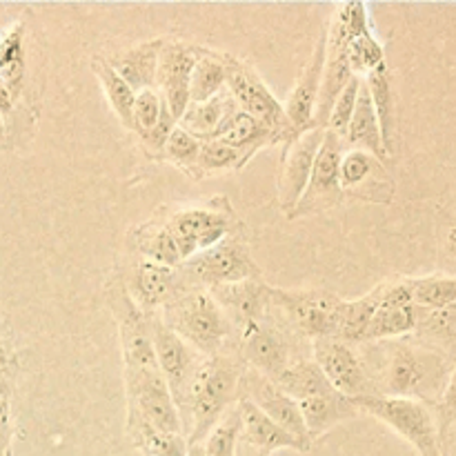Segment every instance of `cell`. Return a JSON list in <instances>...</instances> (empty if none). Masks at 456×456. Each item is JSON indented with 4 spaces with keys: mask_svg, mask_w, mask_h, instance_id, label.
<instances>
[{
    "mask_svg": "<svg viewBox=\"0 0 456 456\" xmlns=\"http://www.w3.org/2000/svg\"><path fill=\"white\" fill-rule=\"evenodd\" d=\"M239 392V370L221 356L199 363L176 399L178 414L187 412L183 426L190 428L187 444H203Z\"/></svg>",
    "mask_w": 456,
    "mask_h": 456,
    "instance_id": "1",
    "label": "cell"
},
{
    "mask_svg": "<svg viewBox=\"0 0 456 456\" xmlns=\"http://www.w3.org/2000/svg\"><path fill=\"white\" fill-rule=\"evenodd\" d=\"M163 323L209 359L218 356L232 330L223 307L205 289H185L165 303Z\"/></svg>",
    "mask_w": 456,
    "mask_h": 456,
    "instance_id": "2",
    "label": "cell"
},
{
    "mask_svg": "<svg viewBox=\"0 0 456 456\" xmlns=\"http://www.w3.org/2000/svg\"><path fill=\"white\" fill-rule=\"evenodd\" d=\"M448 365L439 354L410 346H392V354L383 372L387 395L401 399H436L448 386Z\"/></svg>",
    "mask_w": 456,
    "mask_h": 456,
    "instance_id": "3",
    "label": "cell"
},
{
    "mask_svg": "<svg viewBox=\"0 0 456 456\" xmlns=\"http://www.w3.org/2000/svg\"><path fill=\"white\" fill-rule=\"evenodd\" d=\"M223 62H225V87L236 101L239 110L265 125L279 142H289L292 138H297L298 132L285 116L283 102L263 83L256 69L245 61L234 58L232 53H223Z\"/></svg>",
    "mask_w": 456,
    "mask_h": 456,
    "instance_id": "4",
    "label": "cell"
},
{
    "mask_svg": "<svg viewBox=\"0 0 456 456\" xmlns=\"http://www.w3.org/2000/svg\"><path fill=\"white\" fill-rule=\"evenodd\" d=\"M359 412H368L403 436L419 456H444L439 444V428L435 414L423 401L401 396H363L354 399Z\"/></svg>",
    "mask_w": 456,
    "mask_h": 456,
    "instance_id": "5",
    "label": "cell"
},
{
    "mask_svg": "<svg viewBox=\"0 0 456 456\" xmlns=\"http://www.w3.org/2000/svg\"><path fill=\"white\" fill-rule=\"evenodd\" d=\"M258 274L261 272H258L248 245L236 239H223L221 243L212 245L209 249L187 258L178 265L181 283L196 285V289H214L221 288V285L256 281Z\"/></svg>",
    "mask_w": 456,
    "mask_h": 456,
    "instance_id": "6",
    "label": "cell"
},
{
    "mask_svg": "<svg viewBox=\"0 0 456 456\" xmlns=\"http://www.w3.org/2000/svg\"><path fill=\"white\" fill-rule=\"evenodd\" d=\"M272 303L285 312L289 323L305 337L337 338L346 301L325 289H272Z\"/></svg>",
    "mask_w": 456,
    "mask_h": 456,
    "instance_id": "7",
    "label": "cell"
},
{
    "mask_svg": "<svg viewBox=\"0 0 456 456\" xmlns=\"http://www.w3.org/2000/svg\"><path fill=\"white\" fill-rule=\"evenodd\" d=\"M129 399V421L147 423L150 428L167 435H181L183 423L176 401L165 383L159 368L125 372Z\"/></svg>",
    "mask_w": 456,
    "mask_h": 456,
    "instance_id": "8",
    "label": "cell"
},
{
    "mask_svg": "<svg viewBox=\"0 0 456 456\" xmlns=\"http://www.w3.org/2000/svg\"><path fill=\"white\" fill-rule=\"evenodd\" d=\"M343 159V138L337 136L334 132L325 129L323 142L314 159V167H312L310 181H307L305 191H303L301 200L294 208L289 216H305V214H319L325 209L334 208L341 203L343 190L341 178H338V169H341Z\"/></svg>",
    "mask_w": 456,
    "mask_h": 456,
    "instance_id": "9",
    "label": "cell"
},
{
    "mask_svg": "<svg viewBox=\"0 0 456 456\" xmlns=\"http://www.w3.org/2000/svg\"><path fill=\"white\" fill-rule=\"evenodd\" d=\"M200 53H203V47L183 43V40H165L160 49L154 89L160 94L176 123L190 105V76Z\"/></svg>",
    "mask_w": 456,
    "mask_h": 456,
    "instance_id": "10",
    "label": "cell"
},
{
    "mask_svg": "<svg viewBox=\"0 0 456 456\" xmlns=\"http://www.w3.org/2000/svg\"><path fill=\"white\" fill-rule=\"evenodd\" d=\"M314 363L338 395L347 399L379 396L368 370L361 365L354 352L338 338H319L314 341Z\"/></svg>",
    "mask_w": 456,
    "mask_h": 456,
    "instance_id": "11",
    "label": "cell"
},
{
    "mask_svg": "<svg viewBox=\"0 0 456 456\" xmlns=\"http://www.w3.org/2000/svg\"><path fill=\"white\" fill-rule=\"evenodd\" d=\"M323 127H310L298 134L297 138H292L289 142H285L288 147H285L279 176V203L285 214L294 212V208L301 200L303 191H305L312 167H314V159L321 150V142H323Z\"/></svg>",
    "mask_w": 456,
    "mask_h": 456,
    "instance_id": "12",
    "label": "cell"
},
{
    "mask_svg": "<svg viewBox=\"0 0 456 456\" xmlns=\"http://www.w3.org/2000/svg\"><path fill=\"white\" fill-rule=\"evenodd\" d=\"M181 252L183 261L205 252L212 245L227 239L230 230V218L223 212L209 208H190L174 214L172 221L165 225Z\"/></svg>",
    "mask_w": 456,
    "mask_h": 456,
    "instance_id": "13",
    "label": "cell"
},
{
    "mask_svg": "<svg viewBox=\"0 0 456 456\" xmlns=\"http://www.w3.org/2000/svg\"><path fill=\"white\" fill-rule=\"evenodd\" d=\"M150 330L156 365H159V372L163 374L165 383H167L169 392L176 401L183 387L187 386V381L194 374V370L199 368L194 347L183 341L174 330H169L163 323V319H150Z\"/></svg>",
    "mask_w": 456,
    "mask_h": 456,
    "instance_id": "14",
    "label": "cell"
},
{
    "mask_svg": "<svg viewBox=\"0 0 456 456\" xmlns=\"http://www.w3.org/2000/svg\"><path fill=\"white\" fill-rule=\"evenodd\" d=\"M419 310L410 298L408 283H386L377 312L370 319L363 341L396 338L417 330Z\"/></svg>",
    "mask_w": 456,
    "mask_h": 456,
    "instance_id": "15",
    "label": "cell"
},
{
    "mask_svg": "<svg viewBox=\"0 0 456 456\" xmlns=\"http://www.w3.org/2000/svg\"><path fill=\"white\" fill-rule=\"evenodd\" d=\"M323 65H325V31H321L316 38L314 49L310 53V61L303 67L301 76H298L297 85L292 92L288 94L283 102V110L292 127L298 134L305 129L314 127V110L316 101H319L321 78H323Z\"/></svg>",
    "mask_w": 456,
    "mask_h": 456,
    "instance_id": "16",
    "label": "cell"
},
{
    "mask_svg": "<svg viewBox=\"0 0 456 456\" xmlns=\"http://www.w3.org/2000/svg\"><path fill=\"white\" fill-rule=\"evenodd\" d=\"M248 387L252 395L245 396V399L252 401V403L256 405L267 419H272L281 430H285L289 436H294L307 452V450L312 448V439L305 430V423H303L301 410H298L297 401H294L292 396L285 395V392H281L279 387H276V383L267 381L261 374H256V377L248 383Z\"/></svg>",
    "mask_w": 456,
    "mask_h": 456,
    "instance_id": "17",
    "label": "cell"
},
{
    "mask_svg": "<svg viewBox=\"0 0 456 456\" xmlns=\"http://www.w3.org/2000/svg\"><path fill=\"white\" fill-rule=\"evenodd\" d=\"M212 297L227 314L240 328V334L261 325L267 305L272 303V288L258 281H243V283L221 285L212 289Z\"/></svg>",
    "mask_w": 456,
    "mask_h": 456,
    "instance_id": "18",
    "label": "cell"
},
{
    "mask_svg": "<svg viewBox=\"0 0 456 456\" xmlns=\"http://www.w3.org/2000/svg\"><path fill=\"white\" fill-rule=\"evenodd\" d=\"M240 412V444L245 448L254 450V452L267 456L276 450H297V452H305L303 445L298 444L294 436L281 430L272 419H267L256 405L249 399L239 401Z\"/></svg>",
    "mask_w": 456,
    "mask_h": 456,
    "instance_id": "19",
    "label": "cell"
},
{
    "mask_svg": "<svg viewBox=\"0 0 456 456\" xmlns=\"http://www.w3.org/2000/svg\"><path fill=\"white\" fill-rule=\"evenodd\" d=\"M243 356L258 374L274 383L289 368V347L279 332L267 325L243 332Z\"/></svg>",
    "mask_w": 456,
    "mask_h": 456,
    "instance_id": "20",
    "label": "cell"
},
{
    "mask_svg": "<svg viewBox=\"0 0 456 456\" xmlns=\"http://www.w3.org/2000/svg\"><path fill=\"white\" fill-rule=\"evenodd\" d=\"M163 45L165 38L145 40V43H138L134 47L125 49V52L116 53V56L107 58V62L134 89V94L154 89L156 67H159Z\"/></svg>",
    "mask_w": 456,
    "mask_h": 456,
    "instance_id": "21",
    "label": "cell"
},
{
    "mask_svg": "<svg viewBox=\"0 0 456 456\" xmlns=\"http://www.w3.org/2000/svg\"><path fill=\"white\" fill-rule=\"evenodd\" d=\"M298 410H301L303 423H305L312 444H314V439L323 436L325 432L337 428L338 423L354 419L359 414L352 399L338 395V392H328V395H316L310 396V399L298 401Z\"/></svg>",
    "mask_w": 456,
    "mask_h": 456,
    "instance_id": "22",
    "label": "cell"
},
{
    "mask_svg": "<svg viewBox=\"0 0 456 456\" xmlns=\"http://www.w3.org/2000/svg\"><path fill=\"white\" fill-rule=\"evenodd\" d=\"M239 111V105L232 98V94L227 92V87L221 94H216L214 98L205 102H190L185 110V114L178 118V127H183L185 132H190L191 136H196L199 141H209L214 138V134L221 129V125L227 118Z\"/></svg>",
    "mask_w": 456,
    "mask_h": 456,
    "instance_id": "23",
    "label": "cell"
},
{
    "mask_svg": "<svg viewBox=\"0 0 456 456\" xmlns=\"http://www.w3.org/2000/svg\"><path fill=\"white\" fill-rule=\"evenodd\" d=\"M343 141L350 142V145H356V150L368 151V154H372L374 159H379L381 163L390 156L387 154L386 145H383L381 125H379L377 111H374L372 98H370L365 80L361 83L354 114H352L350 125H347L346 134H343Z\"/></svg>",
    "mask_w": 456,
    "mask_h": 456,
    "instance_id": "24",
    "label": "cell"
},
{
    "mask_svg": "<svg viewBox=\"0 0 456 456\" xmlns=\"http://www.w3.org/2000/svg\"><path fill=\"white\" fill-rule=\"evenodd\" d=\"M134 285H136V298L134 301L145 307H156L160 303L172 301L174 297L183 292L178 267L160 265V263L147 261V258L138 263Z\"/></svg>",
    "mask_w": 456,
    "mask_h": 456,
    "instance_id": "25",
    "label": "cell"
},
{
    "mask_svg": "<svg viewBox=\"0 0 456 456\" xmlns=\"http://www.w3.org/2000/svg\"><path fill=\"white\" fill-rule=\"evenodd\" d=\"M214 141L225 142L232 150L240 151L248 160L252 159L261 147L279 142L274 134H272L265 125H261L256 118H252V116L245 114V111L240 110L221 125V129L214 134Z\"/></svg>",
    "mask_w": 456,
    "mask_h": 456,
    "instance_id": "26",
    "label": "cell"
},
{
    "mask_svg": "<svg viewBox=\"0 0 456 456\" xmlns=\"http://www.w3.org/2000/svg\"><path fill=\"white\" fill-rule=\"evenodd\" d=\"M274 383L281 392L292 396L297 403L303 399H310V396L337 392L314 361H301L297 365H289Z\"/></svg>",
    "mask_w": 456,
    "mask_h": 456,
    "instance_id": "27",
    "label": "cell"
},
{
    "mask_svg": "<svg viewBox=\"0 0 456 456\" xmlns=\"http://www.w3.org/2000/svg\"><path fill=\"white\" fill-rule=\"evenodd\" d=\"M225 89L223 52L203 49L190 76V102H205Z\"/></svg>",
    "mask_w": 456,
    "mask_h": 456,
    "instance_id": "28",
    "label": "cell"
},
{
    "mask_svg": "<svg viewBox=\"0 0 456 456\" xmlns=\"http://www.w3.org/2000/svg\"><path fill=\"white\" fill-rule=\"evenodd\" d=\"M92 69H94V74L98 76V80H101L102 92H105V96H107V101H110L114 114L118 116V120L125 125V127L132 129L134 101H136V94H134V89L129 87V85L125 83V80L120 78L114 69H111V65L107 62V58H94Z\"/></svg>",
    "mask_w": 456,
    "mask_h": 456,
    "instance_id": "29",
    "label": "cell"
},
{
    "mask_svg": "<svg viewBox=\"0 0 456 456\" xmlns=\"http://www.w3.org/2000/svg\"><path fill=\"white\" fill-rule=\"evenodd\" d=\"M365 85H368L370 98H372L374 111H377L379 125H381L383 145H386L387 154L392 151V129H395V101H392V87H390V69L387 62L379 65L377 69L370 71L365 76Z\"/></svg>",
    "mask_w": 456,
    "mask_h": 456,
    "instance_id": "30",
    "label": "cell"
},
{
    "mask_svg": "<svg viewBox=\"0 0 456 456\" xmlns=\"http://www.w3.org/2000/svg\"><path fill=\"white\" fill-rule=\"evenodd\" d=\"M414 307L419 310H448L456 305V276H426L405 281Z\"/></svg>",
    "mask_w": 456,
    "mask_h": 456,
    "instance_id": "31",
    "label": "cell"
},
{
    "mask_svg": "<svg viewBox=\"0 0 456 456\" xmlns=\"http://www.w3.org/2000/svg\"><path fill=\"white\" fill-rule=\"evenodd\" d=\"M383 285L386 283H381L374 292L365 294V297L356 298V301H346V310H343L341 328H338L337 337L338 341H363L370 319H372L379 303H381Z\"/></svg>",
    "mask_w": 456,
    "mask_h": 456,
    "instance_id": "32",
    "label": "cell"
},
{
    "mask_svg": "<svg viewBox=\"0 0 456 456\" xmlns=\"http://www.w3.org/2000/svg\"><path fill=\"white\" fill-rule=\"evenodd\" d=\"M127 426L145 456H187V441L183 435H167L141 421H129Z\"/></svg>",
    "mask_w": 456,
    "mask_h": 456,
    "instance_id": "33",
    "label": "cell"
},
{
    "mask_svg": "<svg viewBox=\"0 0 456 456\" xmlns=\"http://www.w3.org/2000/svg\"><path fill=\"white\" fill-rule=\"evenodd\" d=\"M22 71H25V53H22V25L18 22L0 36V78L9 92L20 85Z\"/></svg>",
    "mask_w": 456,
    "mask_h": 456,
    "instance_id": "34",
    "label": "cell"
},
{
    "mask_svg": "<svg viewBox=\"0 0 456 456\" xmlns=\"http://www.w3.org/2000/svg\"><path fill=\"white\" fill-rule=\"evenodd\" d=\"M239 441H240V412H239V403H236L223 414L221 421L214 426V430L209 432L208 439H205L203 444L205 456H236Z\"/></svg>",
    "mask_w": 456,
    "mask_h": 456,
    "instance_id": "35",
    "label": "cell"
},
{
    "mask_svg": "<svg viewBox=\"0 0 456 456\" xmlns=\"http://www.w3.org/2000/svg\"><path fill=\"white\" fill-rule=\"evenodd\" d=\"M381 160L374 159L372 154L363 150H350L343 154L341 169H338V178H341V190H359L361 185L374 176L377 169H381Z\"/></svg>",
    "mask_w": 456,
    "mask_h": 456,
    "instance_id": "36",
    "label": "cell"
},
{
    "mask_svg": "<svg viewBox=\"0 0 456 456\" xmlns=\"http://www.w3.org/2000/svg\"><path fill=\"white\" fill-rule=\"evenodd\" d=\"M138 252L147 258V261L160 263L167 267H178L183 263L181 252H178L176 243H174L172 234L167 227H159L154 232L138 236Z\"/></svg>",
    "mask_w": 456,
    "mask_h": 456,
    "instance_id": "37",
    "label": "cell"
},
{
    "mask_svg": "<svg viewBox=\"0 0 456 456\" xmlns=\"http://www.w3.org/2000/svg\"><path fill=\"white\" fill-rule=\"evenodd\" d=\"M347 61H350L352 74L363 78V76H368L370 71H374L379 65L386 62V52H383V45L370 31V34L352 40L350 47H347Z\"/></svg>",
    "mask_w": 456,
    "mask_h": 456,
    "instance_id": "38",
    "label": "cell"
},
{
    "mask_svg": "<svg viewBox=\"0 0 456 456\" xmlns=\"http://www.w3.org/2000/svg\"><path fill=\"white\" fill-rule=\"evenodd\" d=\"M199 151H200V141L196 136H191L190 132H185L183 127H174L172 134L167 136L163 145V154L169 160H174L176 165H181L187 172H194L196 178H200L199 174Z\"/></svg>",
    "mask_w": 456,
    "mask_h": 456,
    "instance_id": "39",
    "label": "cell"
},
{
    "mask_svg": "<svg viewBox=\"0 0 456 456\" xmlns=\"http://www.w3.org/2000/svg\"><path fill=\"white\" fill-rule=\"evenodd\" d=\"M245 163H248V159H245L240 151L227 147L225 142L214 141V138H209V141H200V151H199V174L200 176L208 172L240 169Z\"/></svg>",
    "mask_w": 456,
    "mask_h": 456,
    "instance_id": "40",
    "label": "cell"
},
{
    "mask_svg": "<svg viewBox=\"0 0 456 456\" xmlns=\"http://www.w3.org/2000/svg\"><path fill=\"white\" fill-rule=\"evenodd\" d=\"M361 83H363V78L352 76L350 83L343 87V92L338 94L337 101H334L332 111H330V118H328V127L325 129L334 132L337 136L343 138L347 125H350L352 114H354V107H356V98H359V92H361Z\"/></svg>",
    "mask_w": 456,
    "mask_h": 456,
    "instance_id": "41",
    "label": "cell"
},
{
    "mask_svg": "<svg viewBox=\"0 0 456 456\" xmlns=\"http://www.w3.org/2000/svg\"><path fill=\"white\" fill-rule=\"evenodd\" d=\"M160 111H163V98L156 89H145V92L136 94V101H134V125L132 129H136L142 138L150 136L154 132L156 123L160 118Z\"/></svg>",
    "mask_w": 456,
    "mask_h": 456,
    "instance_id": "42",
    "label": "cell"
},
{
    "mask_svg": "<svg viewBox=\"0 0 456 456\" xmlns=\"http://www.w3.org/2000/svg\"><path fill=\"white\" fill-rule=\"evenodd\" d=\"M441 403H444V410L450 417H456V368L450 372L448 386H445L444 396H441Z\"/></svg>",
    "mask_w": 456,
    "mask_h": 456,
    "instance_id": "43",
    "label": "cell"
},
{
    "mask_svg": "<svg viewBox=\"0 0 456 456\" xmlns=\"http://www.w3.org/2000/svg\"><path fill=\"white\" fill-rule=\"evenodd\" d=\"M0 432H12V430H9V399H7V395H0Z\"/></svg>",
    "mask_w": 456,
    "mask_h": 456,
    "instance_id": "44",
    "label": "cell"
},
{
    "mask_svg": "<svg viewBox=\"0 0 456 456\" xmlns=\"http://www.w3.org/2000/svg\"><path fill=\"white\" fill-rule=\"evenodd\" d=\"M12 107V92L0 83V111H9Z\"/></svg>",
    "mask_w": 456,
    "mask_h": 456,
    "instance_id": "45",
    "label": "cell"
},
{
    "mask_svg": "<svg viewBox=\"0 0 456 456\" xmlns=\"http://www.w3.org/2000/svg\"><path fill=\"white\" fill-rule=\"evenodd\" d=\"M445 249H448L450 256L456 261V225L448 232V239H445Z\"/></svg>",
    "mask_w": 456,
    "mask_h": 456,
    "instance_id": "46",
    "label": "cell"
},
{
    "mask_svg": "<svg viewBox=\"0 0 456 456\" xmlns=\"http://www.w3.org/2000/svg\"><path fill=\"white\" fill-rule=\"evenodd\" d=\"M187 456H205L203 444H187Z\"/></svg>",
    "mask_w": 456,
    "mask_h": 456,
    "instance_id": "47",
    "label": "cell"
},
{
    "mask_svg": "<svg viewBox=\"0 0 456 456\" xmlns=\"http://www.w3.org/2000/svg\"><path fill=\"white\" fill-rule=\"evenodd\" d=\"M9 435H12V432H0V456H7Z\"/></svg>",
    "mask_w": 456,
    "mask_h": 456,
    "instance_id": "48",
    "label": "cell"
},
{
    "mask_svg": "<svg viewBox=\"0 0 456 456\" xmlns=\"http://www.w3.org/2000/svg\"><path fill=\"white\" fill-rule=\"evenodd\" d=\"M236 456H263V454H258V452H254V450H249V448H245L243 445V452L239 454V450H236Z\"/></svg>",
    "mask_w": 456,
    "mask_h": 456,
    "instance_id": "49",
    "label": "cell"
},
{
    "mask_svg": "<svg viewBox=\"0 0 456 456\" xmlns=\"http://www.w3.org/2000/svg\"><path fill=\"white\" fill-rule=\"evenodd\" d=\"M4 361V347H3V341H0V363Z\"/></svg>",
    "mask_w": 456,
    "mask_h": 456,
    "instance_id": "50",
    "label": "cell"
}]
</instances>
